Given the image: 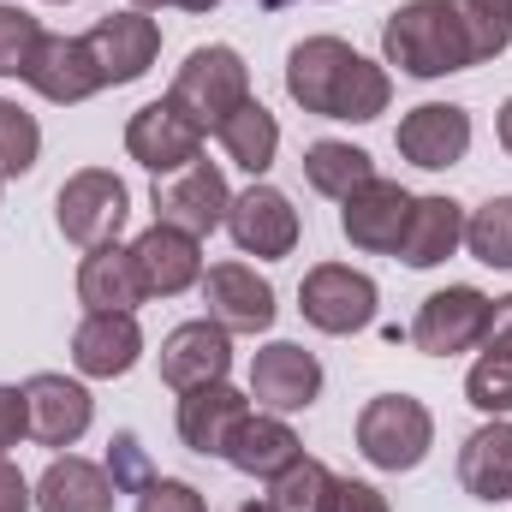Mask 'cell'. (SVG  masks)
<instances>
[{"label":"cell","instance_id":"cell-1","mask_svg":"<svg viewBox=\"0 0 512 512\" xmlns=\"http://www.w3.org/2000/svg\"><path fill=\"white\" fill-rule=\"evenodd\" d=\"M286 96L304 114L370 126V120H382L387 102H393V78H387L382 60H364L340 36H304L286 54Z\"/></svg>","mask_w":512,"mask_h":512},{"label":"cell","instance_id":"cell-2","mask_svg":"<svg viewBox=\"0 0 512 512\" xmlns=\"http://www.w3.org/2000/svg\"><path fill=\"white\" fill-rule=\"evenodd\" d=\"M382 66H399L405 78H453L483 66L477 36L453 0H405L382 24Z\"/></svg>","mask_w":512,"mask_h":512},{"label":"cell","instance_id":"cell-3","mask_svg":"<svg viewBox=\"0 0 512 512\" xmlns=\"http://www.w3.org/2000/svg\"><path fill=\"white\" fill-rule=\"evenodd\" d=\"M167 96H173L203 131H215L227 114H239V108L251 102V66H245L239 48L203 42V48L185 54V66L173 72V90H167Z\"/></svg>","mask_w":512,"mask_h":512},{"label":"cell","instance_id":"cell-4","mask_svg":"<svg viewBox=\"0 0 512 512\" xmlns=\"http://www.w3.org/2000/svg\"><path fill=\"white\" fill-rule=\"evenodd\" d=\"M435 447V417L411 393H376L358 411V453L376 471H417Z\"/></svg>","mask_w":512,"mask_h":512},{"label":"cell","instance_id":"cell-5","mask_svg":"<svg viewBox=\"0 0 512 512\" xmlns=\"http://www.w3.org/2000/svg\"><path fill=\"white\" fill-rule=\"evenodd\" d=\"M54 221H60V233H66L78 251L114 245L131 221L126 179L108 173V167H78V173L60 185V197H54Z\"/></svg>","mask_w":512,"mask_h":512},{"label":"cell","instance_id":"cell-6","mask_svg":"<svg viewBox=\"0 0 512 512\" xmlns=\"http://www.w3.org/2000/svg\"><path fill=\"white\" fill-rule=\"evenodd\" d=\"M376 304H382L376 280L352 262H316L298 286V310L316 334H364L376 322Z\"/></svg>","mask_w":512,"mask_h":512},{"label":"cell","instance_id":"cell-7","mask_svg":"<svg viewBox=\"0 0 512 512\" xmlns=\"http://www.w3.org/2000/svg\"><path fill=\"white\" fill-rule=\"evenodd\" d=\"M155 221L161 227H179L191 239H209L215 227H227V209H233V191H227V173L215 161H191L167 179H155Z\"/></svg>","mask_w":512,"mask_h":512},{"label":"cell","instance_id":"cell-8","mask_svg":"<svg viewBox=\"0 0 512 512\" xmlns=\"http://www.w3.org/2000/svg\"><path fill=\"white\" fill-rule=\"evenodd\" d=\"M489 310L495 298L477 292V286H441L417 304V322H411V346L423 358H453V352H471L483 346L489 334Z\"/></svg>","mask_w":512,"mask_h":512},{"label":"cell","instance_id":"cell-9","mask_svg":"<svg viewBox=\"0 0 512 512\" xmlns=\"http://www.w3.org/2000/svg\"><path fill=\"white\" fill-rule=\"evenodd\" d=\"M203 137L209 131L197 126L173 96H161V102H143L126 120V155L137 167H149L155 179H167V173H179V167H191L203 155Z\"/></svg>","mask_w":512,"mask_h":512},{"label":"cell","instance_id":"cell-10","mask_svg":"<svg viewBox=\"0 0 512 512\" xmlns=\"http://www.w3.org/2000/svg\"><path fill=\"white\" fill-rule=\"evenodd\" d=\"M84 48H90V60H96V72H102V90L114 84H137L149 66H155V54H161V24L149 18V12H108V18H96L90 24V36H84Z\"/></svg>","mask_w":512,"mask_h":512},{"label":"cell","instance_id":"cell-11","mask_svg":"<svg viewBox=\"0 0 512 512\" xmlns=\"http://www.w3.org/2000/svg\"><path fill=\"white\" fill-rule=\"evenodd\" d=\"M24 411H30V441H42L54 453L60 447H78L90 435V423H96L90 387L60 376V370H42V376L24 382Z\"/></svg>","mask_w":512,"mask_h":512},{"label":"cell","instance_id":"cell-12","mask_svg":"<svg viewBox=\"0 0 512 512\" xmlns=\"http://www.w3.org/2000/svg\"><path fill=\"white\" fill-rule=\"evenodd\" d=\"M203 304H209V322H221L227 334H268L280 304H274V286L256 274L251 262H215L203 268Z\"/></svg>","mask_w":512,"mask_h":512},{"label":"cell","instance_id":"cell-13","mask_svg":"<svg viewBox=\"0 0 512 512\" xmlns=\"http://www.w3.org/2000/svg\"><path fill=\"white\" fill-rule=\"evenodd\" d=\"M251 399L262 411H310L322 399V364L316 352H304L298 340H268L262 352L251 358Z\"/></svg>","mask_w":512,"mask_h":512},{"label":"cell","instance_id":"cell-14","mask_svg":"<svg viewBox=\"0 0 512 512\" xmlns=\"http://www.w3.org/2000/svg\"><path fill=\"white\" fill-rule=\"evenodd\" d=\"M393 149L423 173H447V167H459L471 155V114L459 102H423V108H411L399 120Z\"/></svg>","mask_w":512,"mask_h":512},{"label":"cell","instance_id":"cell-15","mask_svg":"<svg viewBox=\"0 0 512 512\" xmlns=\"http://www.w3.org/2000/svg\"><path fill=\"white\" fill-rule=\"evenodd\" d=\"M143 358V328L137 310H84V322L72 328V364L90 382H114L131 376Z\"/></svg>","mask_w":512,"mask_h":512},{"label":"cell","instance_id":"cell-16","mask_svg":"<svg viewBox=\"0 0 512 512\" xmlns=\"http://www.w3.org/2000/svg\"><path fill=\"white\" fill-rule=\"evenodd\" d=\"M233 370V334L209 316L197 322H179L167 340H161V382L173 393H191V387H209V382H227Z\"/></svg>","mask_w":512,"mask_h":512},{"label":"cell","instance_id":"cell-17","mask_svg":"<svg viewBox=\"0 0 512 512\" xmlns=\"http://www.w3.org/2000/svg\"><path fill=\"white\" fill-rule=\"evenodd\" d=\"M227 233H233V245H239L245 256H262V262L292 256L298 251V209H292L286 191H274V185L256 179L251 191L233 197V209H227Z\"/></svg>","mask_w":512,"mask_h":512},{"label":"cell","instance_id":"cell-18","mask_svg":"<svg viewBox=\"0 0 512 512\" xmlns=\"http://www.w3.org/2000/svg\"><path fill=\"white\" fill-rule=\"evenodd\" d=\"M24 84H30L42 102H54V108H78V102H90V96L102 90V72H96L84 36H54V30H42L36 54H30V66H24Z\"/></svg>","mask_w":512,"mask_h":512},{"label":"cell","instance_id":"cell-19","mask_svg":"<svg viewBox=\"0 0 512 512\" xmlns=\"http://www.w3.org/2000/svg\"><path fill=\"white\" fill-rule=\"evenodd\" d=\"M411 203H417V197H411L399 179H382V173H376L364 191H352V197L340 203V233L370 256L399 251V233H405V221H411Z\"/></svg>","mask_w":512,"mask_h":512},{"label":"cell","instance_id":"cell-20","mask_svg":"<svg viewBox=\"0 0 512 512\" xmlns=\"http://www.w3.org/2000/svg\"><path fill=\"white\" fill-rule=\"evenodd\" d=\"M131 256H137V274H143V292L149 298H179L203 280V239L179 233V227H143L131 239Z\"/></svg>","mask_w":512,"mask_h":512},{"label":"cell","instance_id":"cell-21","mask_svg":"<svg viewBox=\"0 0 512 512\" xmlns=\"http://www.w3.org/2000/svg\"><path fill=\"white\" fill-rule=\"evenodd\" d=\"M298 453H304V447H298L292 423H286L280 411H262V405H256V411H245V417H239V429L227 435V453H221V459H227L233 471H245V477L274 483V477H280Z\"/></svg>","mask_w":512,"mask_h":512},{"label":"cell","instance_id":"cell-22","mask_svg":"<svg viewBox=\"0 0 512 512\" xmlns=\"http://www.w3.org/2000/svg\"><path fill=\"white\" fill-rule=\"evenodd\" d=\"M114 501H120V489H114L108 465L78 459V453L48 459V471L36 477V512H114Z\"/></svg>","mask_w":512,"mask_h":512},{"label":"cell","instance_id":"cell-23","mask_svg":"<svg viewBox=\"0 0 512 512\" xmlns=\"http://www.w3.org/2000/svg\"><path fill=\"white\" fill-rule=\"evenodd\" d=\"M251 411V393H239V387L227 382H209V387H191V393H179V441L191 447V453H227V435L239 429V417Z\"/></svg>","mask_w":512,"mask_h":512},{"label":"cell","instance_id":"cell-24","mask_svg":"<svg viewBox=\"0 0 512 512\" xmlns=\"http://www.w3.org/2000/svg\"><path fill=\"white\" fill-rule=\"evenodd\" d=\"M459 483H465V495H477L489 507L512 501V417H489L483 429L465 435V447H459Z\"/></svg>","mask_w":512,"mask_h":512},{"label":"cell","instance_id":"cell-25","mask_svg":"<svg viewBox=\"0 0 512 512\" xmlns=\"http://www.w3.org/2000/svg\"><path fill=\"white\" fill-rule=\"evenodd\" d=\"M459 245H465V209L453 197H417L393 256L405 268H441L447 256H459Z\"/></svg>","mask_w":512,"mask_h":512},{"label":"cell","instance_id":"cell-26","mask_svg":"<svg viewBox=\"0 0 512 512\" xmlns=\"http://www.w3.org/2000/svg\"><path fill=\"white\" fill-rule=\"evenodd\" d=\"M149 292H143V274H137V256L131 245H96L78 262V304L84 310H137Z\"/></svg>","mask_w":512,"mask_h":512},{"label":"cell","instance_id":"cell-27","mask_svg":"<svg viewBox=\"0 0 512 512\" xmlns=\"http://www.w3.org/2000/svg\"><path fill=\"white\" fill-rule=\"evenodd\" d=\"M215 143L227 149V161H233V167H245L251 179H262V173L274 167V155H280V120H274V114L251 96L239 114H227V120L215 126Z\"/></svg>","mask_w":512,"mask_h":512},{"label":"cell","instance_id":"cell-28","mask_svg":"<svg viewBox=\"0 0 512 512\" xmlns=\"http://www.w3.org/2000/svg\"><path fill=\"white\" fill-rule=\"evenodd\" d=\"M304 179H310V191H322V197L346 203L352 191H364V185L376 179V161H370V149H358V143L322 137V143H310V149H304Z\"/></svg>","mask_w":512,"mask_h":512},{"label":"cell","instance_id":"cell-29","mask_svg":"<svg viewBox=\"0 0 512 512\" xmlns=\"http://www.w3.org/2000/svg\"><path fill=\"white\" fill-rule=\"evenodd\" d=\"M328 495H334V471L310 453H298L274 483H268V507L274 512H328Z\"/></svg>","mask_w":512,"mask_h":512},{"label":"cell","instance_id":"cell-30","mask_svg":"<svg viewBox=\"0 0 512 512\" xmlns=\"http://www.w3.org/2000/svg\"><path fill=\"white\" fill-rule=\"evenodd\" d=\"M465 251L483 268H512V197H489L465 215Z\"/></svg>","mask_w":512,"mask_h":512},{"label":"cell","instance_id":"cell-31","mask_svg":"<svg viewBox=\"0 0 512 512\" xmlns=\"http://www.w3.org/2000/svg\"><path fill=\"white\" fill-rule=\"evenodd\" d=\"M42 155V126L36 114H24L18 102L0 96V179H24Z\"/></svg>","mask_w":512,"mask_h":512},{"label":"cell","instance_id":"cell-32","mask_svg":"<svg viewBox=\"0 0 512 512\" xmlns=\"http://www.w3.org/2000/svg\"><path fill=\"white\" fill-rule=\"evenodd\" d=\"M465 399H471L483 417H512V352L489 346V352L471 364V376H465Z\"/></svg>","mask_w":512,"mask_h":512},{"label":"cell","instance_id":"cell-33","mask_svg":"<svg viewBox=\"0 0 512 512\" xmlns=\"http://www.w3.org/2000/svg\"><path fill=\"white\" fill-rule=\"evenodd\" d=\"M36 42H42V24H36L24 6H6V0H0V78H24Z\"/></svg>","mask_w":512,"mask_h":512},{"label":"cell","instance_id":"cell-34","mask_svg":"<svg viewBox=\"0 0 512 512\" xmlns=\"http://www.w3.org/2000/svg\"><path fill=\"white\" fill-rule=\"evenodd\" d=\"M453 6L465 12V24H471L483 60H495V54L512 48V0H453Z\"/></svg>","mask_w":512,"mask_h":512},{"label":"cell","instance_id":"cell-35","mask_svg":"<svg viewBox=\"0 0 512 512\" xmlns=\"http://www.w3.org/2000/svg\"><path fill=\"white\" fill-rule=\"evenodd\" d=\"M137 512H209V501L185 477H149V489L137 495Z\"/></svg>","mask_w":512,"mask_h":512},{"label":"cell","instance_id":"cell-36","mask_svg":"<svg viewBox=\"0 0 512 512\" xmlns=\"http://www.w3.org/2000/svg\"><path fill=\"white\" fill-rule=\"evenodd\" d=\"M108 477H114L120 495H143V489H149V459H143L137 435H114V447H108Z\"/></svg>","mask_w":512,"mask_h":512},{"label":"cell","instance_id":"cell-37","mask_svg":"<svg viewBox=\"0 0 512 512\" xmlns=\"http://www.w3.org/2000/svg\"><path fill=\"white\" fill-rule=\"evenodd\" d=\"M328 512H393V507H387V495L376 489V483H358V477H334Z\"/></svg>","mask_w":512,"mask_h":512},{"label":"cell","instance_id":"cell-38","mask_svg":"<svg viewBox=\"0 0 512 512\" xmlns=\"http://www.w3.org/2000/svg\"><path fill=\"white\" fill-rule=\"evenodd\" d=\"M30 435V411H24V387H6L0 382V459Z\"/></svg>","mask_w":512,"mask_h":512},{"label":"cell","instance_id":"cell-39","mask_svg":"<svg viewBox=\"0 0 512 512\" xmlns=\"http://www.w3.org/2000/svg\"><path fill=\"white\" fill-rule=\"evenodd\" d=\"M36 507V489L24 483V471L12 459H0V512H30Z\"/></svg>","mask_w":512,"mask_h":512},{"label":"cell","instance_id":"cell-40","mask_svg":"<svg viewBox=\"0 0 512 512\" xmlns=\"http://www.w3.org/2000/svg\"><path fill=\"white\" fill-rule=\"evenodd\" d=\"M483 346H501V352H512V292H507V298H495V310H489V334H483Z\"/></svg>","mask_w":512,"mask_h":512},{"label":"cell","instance_id":"cell-41","mask_svg":"<svg viewBox=\"0 0 512 512\" xmlns=\"http://www.w3.org/2000/svg\"><path fill=\"white\" fill-rule=\"evenodd\" d=\"M495 137H501V149L512 155V96L501 102V114H495Z\"/></svg>","mask_w":512,"mask_h":512},{"label":"cell","instance_id":"cell-42","mask_svg":"<svg viewBox=\"0 0 512 512\" xmlns=\"http://www.w3.org/2000/svg\"><path fill=\"white\" fill-rule=\"evenodd\" d=\"M173 6H185V12H215L221 0H173Z\"/></svg>","mask_w":512,"mask_h":512},{"label":"cell","instance_id":"cell-43","mask_svg":"<svg viewBox=\"0 0 512 512\" xmlns=\"http://www.w3.org/2000/svg\"><path fill=\"white\" fill-rule=\"evenodd\" d=\"M137 12H161V6H173V0H131Z\"/></svg>","mask_w":512,"mask_h":512},{"label":"cell","instance_id":"cell-44","mask_svg":"<svg viewBox=\"0 0 512 512\" xmlns=\"http://www.w3.org/2000/svg\"><path fill=\"white\" fill-rule=\"evenodd\" d=\"M239 512H274V507H268V501H245Z\"/></svg>","mask_w":512,"mask_h":512},{"label":"cell","instance_id":"cell-45","mask_svg":"<svg viewBox=\"0 0 512 512\" xmlns=\"http://www.w3.org/2000/svg\"><path fill=\"white\" fill-rule=\"evenodd\" d=\"M54 6H66V0H54Z\"/></svg>","mask_w":512,"mask_h":512},{"label":"cell","instance_id":"cell-46","mask_svg":"<svg viewBox=\"0 0 512 512\" xmlns=\"http://www.w3.org/2000/svg\"><path fill=\"white\" fill-rule=\"evenodd\" d=\"M0 185H6V179H0Z\"/></svg>","mask_w":512,"mask_h":512}]
</instances>
